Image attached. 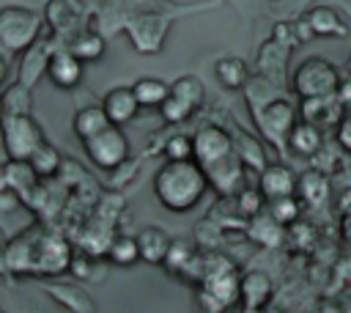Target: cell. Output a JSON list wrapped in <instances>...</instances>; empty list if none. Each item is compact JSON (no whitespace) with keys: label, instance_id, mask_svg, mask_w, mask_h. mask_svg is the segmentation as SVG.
Instances as JSON below:
<instances>
[{"label":"cell","instance_id":"1","mask_svg":"<svg viewBox=\"0 0 351 313\" xmlns=\"http://www.w3.org/2000/svg\"><path fill=\"white\" fill-rule=\"evenodd\" d=\"M208 173L197 159H181V162H165L154 173V195L162 203V209L173 214H184L197 206V200L208 189Z\"/></svg>","mask_w":351,"mask_h":313},{"label":"cell","instance_id":"2","mask_svg":"<svg viewBox=\"0 0 351 313\" xmlns=\"http://www.w3.org/2000/svg\"><path fill=\"white\" fill-rule=\"evenodd\" d=\"M197 288V308L203 313H225L241 302V275L222 253H203V277Z\"/></svg>","mask_w":351,"mask_h":313},{"label":"cell","instance_id":"3","mask_svg":"<svg viewBox=\"0 0 351 313\" xmlns=\"http://www.w3.org/2000/svg\"><path fill=\"white\" fill-rule=\"evenodd\" d=\"M44 16L27 5H3L0 8V49L5 60L22 55L36 41H41Z\"/></svg>","mask_w":351,"mask_h":313},{"label":"cell","instance_id":"4","mask_svg":"<svg viewBox=\"0 0 351 313\" xmlns=\"http://www.w3.org/2000/svg\"><path fill=\"white\" fill-rule=\"evenodd\" d=\"M340 71L335 63H329L321 55H313L307 60H302L293 71L291 88L299 99H321V96H335L337 85H340Z\"/></svg>","mask_w":351,"mask_h":313},{"label":"cell","instance_id":"5","mask_svg":"<svg viewBox=\"0 0 351 313\" xmlns=\"http://www.w3.org/2000/svg\"><path fill=\"white\" fill-rule=\"evenodd\" d=\"M3 151L5 159H30L44 143V129L33 115H3Z\"/></svg>","mask_w":351,"mask_h":313},{"label":"cell","instance_id":"6","mask_svg":"<svg viewBox=\"0 0 351 313\" xmlns=\"http://www.w3.org/2000/svg\"><path fill=\"white\" fill-rule=\"evenodd\" d=\"M82 146H85L88 159H90L96 167L107 170V173H112L115 167H121L123 162H129V151H132L129 137H126L123 129L115 126V124H110V126L101 129L99 135L82 140Z\"/></svg>","mask_w":351,"mask_h":313},{"label":"cell","instance_id":"7","mask_svg":"<svg viewBox=\"0 0 351 313\" xmlns=\"http://www.w3.org/2000/svg\"><path fill=\"white\" fill-rule=\"evenodd\" d=\"M255 118H258V126H261V135L274 143V146H282L293 129V124L299 121V110L285 102V99H269L263 102V107L255 110Z\"/></svg>","mask_w":351,"mask_h":313},{"label":"cell","instance_id":"8","mask_svg":"<svg viewBox=\"0 0 351 313\" xmlns=\"http://www.w3.org/2000/svg\"><path fill=\"white\" fill-rule=\"evenodd\" d=\"M167 25H170V19L162 14H137L126 22V33H129V41L134 44L137 52L151 55V52L162 49Z\"/></svg>","mask_w":351,"mask_h":313},{"label":"cell","instance_id":"9","mask_svg":"<svg viewBox=\"0 0 351 313\" xmlns=\"http://www.w3.org/2000/svg\"><path fill=\"white\" fill-rule=\"evenodd\" d=\"M192 140H195V159L203 167H208V165H214V162L228 159L230 154H236V140L222 126H217V124H203L192 135Z\"/></svg>","mask_w":351,"mask_h":313},{"label":"cell","instance_id":"10","mask_svg":"<svg viewBox=\"0 0 351 313\" xmlns=\"http://www.w3.org/2000/svg\"><path fill=\"white\" fill-rule=\"evenodd\" d=\"M71 247L63 236L41 231L36 242V275H60L71 269Z\"/></svg>","mask_w":351,"mask_h":313},{"label":"cell","instance_id":"11","mask_svg":"<svg viewBox=\"0 0 351 313\" xmlns=\"http://www.w3.org/2000/svg\"><path fill=\"white\" fill-rule=\"evenodd\" d=\"M82 74H85V63L69 49V47H58L49 58V66H47V77L55 88L60 91H71L82 82Z\"/></svg>","mask_w":351,"mask_h":313},{"label":"cell","instance_id":"12","mask_svg":"<svg viewBox=\"0 0 351 313\" xmlns=\"http://www.w3.org/2000/svg\"><path fill=\"white\" fill-rule=\"evenodd\" d=\"M101 107H104L110 124L123 126V124H129V121L137 118V113H140L143 104L137 102V93H134L132 85H115V88H110L101 96Z\"/></svg>","mask_w":351,"mask_h":313},{"label":"cell","instance_id":"13","mask_svg":"<svg viewBox=\"0 0 351 313\" xmlns=\"http://www.w3.org/2000/svg\"><path fill=\"white\" fill-rule=\"evenodd\" d=\"M258 187L261 192L266 195V203L274 200V198H288V195H296L299 189V176L282 165V162H271L261 170V178H258Z\"/></svg>","mask_w":351,"mask_h":313},{"label":"cell","instance_id":"14","mask_svg":"<svg viewBox=\"0 0 351 313\" xmlns=\"http://www.w3.org/2000/svg\"><path fill=\"white\" fill-rule=\"evenodd\" d=\"M348 107H343V102L337 96H321V99H302V107H299V115L315 126H335L343 121Z\"/></svg>","mask_w":351,"mask_h":313},{"label":"cell","instance_id":"15","mask_svg":"<svg viewBox=\"0 0 351 313\" xmlns=\"http://www.w3.org/2000/svg\"><path fill=\"white\" fill-rule=\"evenodd\" d=\"M206 173H208V181H211V184L217 187V192H222V195H239V192L244 189V184H241L244 162H241V156H236V154H230L228 159H219V162L208 165Z\"/></svg>","mask_w":351,"mask_h":313},{"label":"cell","instance_id":"16","mask_svg":"<svg viewBox=\"0 0 351 313\" xmlns=\"http://www.w3.org/2000/svg\"><path fill=\"white\" fill-rule=\"evenodd\" d=\"M36 242L38 236L30 233H19L16 239H11L3 250V269L5 272H36Z\"/></svg>","mask_w":351,"mask_h":313},{"label":"cell","instance_id":"17","mask_svg":"<svg viewBox=\"0 0 351 313\" xmlns=\"http://www.w3.org/2000/svg\"><path fill=\"white\" fill-rule=\"evenodd\" d=\"M271 280L269 275L252 269V272H244L241 275V305L247 313H258V310H266L269 299H271Z\"/></svg>","mask_w":351,"mask_h":313},{"label":"cell","instance_id":"18","mask_svg":"<svg viewBox=\"0 0 351 313\" xmlns=\"http://www.w3.org/2000/svg\"><path fill=\"white\" fill-rule=\"evenodd\" d=\"M52 44L47 41V38H41V41H36L30 49H25L22 55H19V82H25V85H36V80L41 77V74H47V66H49V58H52Z\"/></svg>","mask_w":351,"mask_h":313},{"label":"cell","instance_id":"19","mask_svg":"<svg viewBox=\"0 0 351 313\" xmlns=\"http://www.w3.org/2000/svg\"><path fill=\"white\" fill-rule=\"evenodd\" d=\"M285 146H288V151H291V154H296V156H302V159L315 156V154L321 151V146H324L321 126H315V124H310V121L299 118V121L293 124V129H291V135H288Z\"/></svg>","mask_w":351,"mask_h":313},{"label":"cell","instance_id":"20","mask_svg":"<svg viewBox=\"0 0 351 313\" xmlns=\"http://www.w3.org/2000/svg\"><path fill=\"white\" fill-rule=\"evenodd\" d=\"M304 19L310 22L315 38H346L348 36V25L346 19L332 8V5H313Z\"/></svg>","mask_w":351,"mask_h":313},{"label":"cell","instance_id":"21","mask_svg":"<svg viewBox=\"0 0 351 313\" xmlns=\"http://www.w3.org/2000/svg\"><path fill=\"white\" fill-rule=\"evenodd\" d=\"M38 184H41V178L36 176V170L27 159H5L3 162V187L27 198V195H33V189Z\"/></svg>","mask_w":351,"mask_h":313},{"label":"cell","instance_id":"22","mask_svg":"<svg viewBox=\"0 0 351 313\" xmlns=\"http://www.w3.org/2000/svg\"><path fill=\"white\" fill-rule=\"evenodd\" d=\"M66 47H69L82 63H93V60H101V58H104V52H107V38H104L99 30H93V27H82V30H77V33L66 41Z\"/></svg>","mask_w":351,"mask_h":313},{"label":"cell","instance_id":"23","mask_svg":"<svg viewBox=\"0 0 351 313\" xmlns=\"http://www.w3.org/2000/svg\"><path fill=\"white\" fill-rule=\"evenodd\" d=\"M214 77H217V82L225 88V91H241V88H247L250 85V66L241 60V58H236V55H225V58H219L217 63H214Z\"/></svg>","mask_w":351,"mask_h":313},{"label":"cell","instance_id":"24","mask_svg":"<svg viewBox=\"0 0 351 313\" xmlns=\"http://www.w3.org/2000/svg\"><path fill=\"white\" fill-rule=\"evenodd\" d=\"M170 236L156 228V225H145L140 233H137V244H140V253H143V261L145 264H165L167 258V250H170Z\"/></svg>","mask_w":351,"mask_h":313},{"label":"cell","instance_id":"25","mask_svg":"<svg viewBox=\"0 0 351 313\" xmlns=\"http://www.w3.org/2000/svg\"><path fill=\"white\" fill-rule=\"evenodd\" d=\"M107 126H110V118H107V113H104L101 104L80 107V110L74 113V121H71V129H74V135H77L80 140H88V137L99 135V132L107 129Z\"/></svg>","mask_w":351,"mask_h":313},{"label":"cell","instance_id":"26","mask_svg":"<svg viewBox=\"0 0 351 313\" xmlns=\"http://www.w3.org/2000/svg\"><path fill=\"white\" fill-rule=\"evenodd\" d=\"M288 55H291V47L280 44L277 38H269L261 52H258V69L263 77H280L288 66Z\"/></svg>","mask_w":351,"mask_h":313},{"label":"cell","instance_id":"27","mask_svg":"<svg viewBox=\"0 0 351 313\" xmlns=\"http://www.w3.org/2000/svg\"><path fill=\"white\" fill-rule=\"evenodd\" d=\"M197 255H200V250H197L192 242H186V239H173V242H170V250H167V258H165L162 266H165L170 275L184 277V275L189 272V266L197 261Z\"/></svg>","mask_w":351,"mask_h":313},{"label":"cell","instance_id":"28","mask_svg":"<svg viewBox=\"0 0 351 313\" xmlns=\"http://www.w3.org/2000/svg\"><path fill=\"white\" fill-rule=\"evenodd\" d=\"M107 261L112 266H134L137 261H143L137 236H126V233L112 236L110 244H107Z\"/></svg>","mask_w":351,"mask_h":313},{"label":"cell","instance_id":"29","mask_svg":"<svg viewBox=\"0 0 351 313\" xmlns=\"http://www.w3.org/2000/svg\"><path fill=\"white\" fill-rule=\"evenodd\" d=\"M134 93H137V102L143 104V107H162L165 102H167V96H170V85L162 80V77H140L134 85Z\"/></svg>","mask_w":351,"mask_h":313},{"label":"cell","instance_id":"30","mask_svg":"<svg viewBox=\"0 0 351 313\" xmlns=\"http://www.w3.org/2000/svg\"><path fill=\"white\" fill-rule=\"evenodd\" d=\"M33 88L25 82H11L3 91V115H30L33 110Z\"/></svg>","mask_w":351,"mask_h":313},{"label":"cell","instance_id":"31","mask_svg":"<svg viewBox=\"0 0 351 313\" xmlns=\"http://www.w3.org/2000/svg\"><path fill=\"white\" fill-rule=\"evenodd\" d=\"M27 162L33 165V170H36V176H38L41 181H49V178H55V176L63 170V154H60L49 140H47Z\"/></svg>","mask_w":351,"mask_h":313},{"label":"cell","instance_id":"32","mask_svg":"<svg viewBox=\"0 0 351 313\" xmlns=\"http://www.w3.org/2000/svg\"><path fill=\"white\" fill-rule=\"evenodd\" d=\"M304 203L310 206H321L326 198H329V178L321 173V170H307L299 176V189Z\"/></svg>","mask_w":351,"mask_h":313},{"label":"cell","instance_id":"33","mask_svg":"<svg viewBox=\"0 0 351 313\" xmlns=\"http://www.w3.org/2000/svg\"><path fill=\"white\" fill-rule=\"evenodd\" d=\"M47 291H49L52 299H58L71 313H93L96 310L93 299L82 288H77V286H47Z\"/></svg>","mask_w":351,"mask_h":313},{"label":"cell","instance_id":"34","mask_svg":"<svg viewBox=\"0 0 351 313\" xmlns=\"http://www.w3.org/2000/svg\"><path fill=\"white\" fill-rule=\"evenodd\" d=\"M170 93L178 96V99H184V102H189L195 110L206 102V85H203V80L197 74H181V77H176L170 82Z\"/></svg>","mask_w":351,"mask_h":313},{"label":"cell","instance_id":"35","mask_svg":"<svg viewBox=\"0 0 351 313\" xmlns=\"http://www.w3.org/2000/svg\"><path fill=\"white\" fill-rule=\"evenodd\" d=\"M269 217L277 222V225H296L299 217H302V203L296 200V195H288V198H274L269 200Z\"/></svg>","mask_w":351,"mask_h":313},{"label":"cell","instance_id":"36","mask_svg":"<svg viewBox=\"0 0 351 313\" xmlns=\"http://www.w3.org/2000/svg\"><path fill=\"white\" fill-rule=\"evenodd\" d=\"M162 156L165 162H181V159H195V140L192 135H170L162 143Z\"/></svg>","mask_w":351,"mask_h":313},{"label":"cell","instance_id":"37","mask_svg":"<svg viewBox=\"0 0 351 313\" xmlns=\"http://www.w3.org/2000/svg\"><path fill=\"white\" fill-rule=\"evenodd\" d=\"M192 113H195V107L189 104V102H184V99H178V96H167V102L159 107V115L165 118V124H184V121H189L192 118Z\"/></svg>","mask_w":351,"mask_h":313},{"label":"cell","instance_id":"38","mask_svg":"<svg viewBox=\"0 0 351 313\" xmlns=\"http://www.w3.org/2000/svg\"><path fill=\"white\" fill-rule=\"evenodd\" d=\"M263 200H266V195L261 192L258 184H255V187H244V189L239 192V211H241L244 217H258L261 209H263Z\"/></svg>","mask_w":351,"mask_h":313},{"label":"cell","instance_id":"39","mask_svg":"<svg viewBox=\"0 0 351 313\" xmlns=\"http://www.w3.org/2000/svg\"><path fill=\"white\" fill-rule=\"evenodd\" d=\"M335 137H337L340 148L351 154V110H346L343 121H340V124H337V129H335Z\"/></svg>","mask_w":351,"mask_h":313},{"label":"cell","instance_id":"40","mask_svg":"<svg viewBox=\"0 0 351 313\" xmlns=\"http://www.w3.org/2000/svg\"><path fill=\"white\" fill-rule=\"evenodd\" d=\"M19 203H22V195H19V192H14V189H8V187H0V211H3V214L14 211Z\"/></svg>","mask_w":351,"mask_h":313},{"label":"cell","instance_id":"41","mask_svg":"<svg viewBox=\"0 0 351 313\" xmlns=\"http://www.w3.org/2000/svg\"><path fill=\"white\" fill-rule=\"evenodd\" d=\"M335 96L343 102V107L351 110V74L348 77H340V85H337V93Z\"/></svg>","mask_w":351,"mask_h":313},{"label":"cell","instance_id":"42","mask_svg":"<svg viewBox=\"0 0 351 313\" xmlns=\"http://www.w3.org/2000/svg\"><path fill=\"white\" fill-rule=\"evenodd\" d=\"M346 313H351V302H348V308H346Z\"/></svg>","mask_w":351,"mask_h":313},{"label":"cell","instance_id":"43","mask_svg":"<svg viewBox=\"0 0 351 313\" xmlns=\"http://www.w3.org/2000/svg\"><path fill=\"white\" fill-rule=\"evenodd\" d=\"M348 69H351V58H348Z\"/></svg>","mask_w":351,"mask_h":313}]
</instances>
